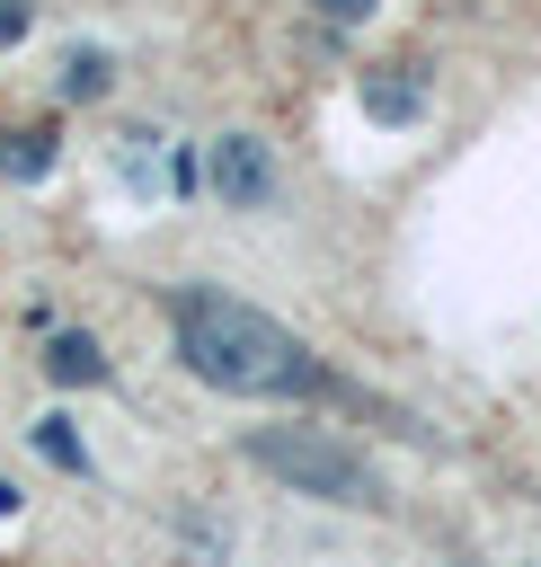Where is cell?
Here are the masks:
<instances>
[{
    "instance_id": "cell-1",
    "label": "cell",
    "mask_w": 541,
    "mask_h": 567,
    "mask_svg": "<svg viewBox=\"0 0 541 567\" xmlns=\"http://www.w3.org/2000/svg\"><path fill=\"white\" fill-rule=\"evenodd\" d=\"M169 328H177V363L231 399H328V363L266 310L213 292V284H177L169 292Z\"/></svg>"
},
{
    "instance_id": "cell-2",
    "label": "cell",
    "mask_w": 541,
    "mask_h": 567,
    "mask_svg": "<svg viewBox=\"0 0 541 567\" xmlns=\"http://www.w3.org/2000/svg\"><path fill=\"white\" fill-rule=\"evenodd\" d=\"M239 452H248L266 478H284L293 496H310V505H355V514L381 505V470H372L355 443L319 434V425H266V434H248Z\"/></svg>"
},
{
    "instance_id": "cell-3",
    "label": "cell",
    "mask_w": 541,
    "mask_h": 567,
    "mask_svg": "<svg viewBox=\"0 0 541 567\" xmlns=\"http://www.w3.org/2000/svg\"><path fill=\"white\" fill-rule=\"evenodd\" d=\"M204 195H222L231 213H266L275 204V151L257 133H222L204 151Z\"/></svg>"
},
{
    "instance_id": "cell-4",
    "label": "cell",
    "mask_w": 541,
    "mask_h": 567,
    "mask_svg": "<svg viewBox=\"0 0 541 567\" xmlns=\"http://www.w3.org/2000/svg\"><path fill=\"white\" fill-rule=\"evenodd\" d=\"M355 97H364V115H372V124H417V115H426V80H417L408 62L364 71V80H355Z\"/></svg>"
},
{
    "instance_id": "cell-5",
    "label": "cell",
    "mask_w": 541,
    "mask_h": 567,
    "mask_svg": "<svg viewBox=\"0 0 541 567\" xmlns=\"http://www.w3.org/2000/svg\"><path fill=\"white\" fill-rule=\"evenodd\" d=\"M44 381H53V390H98V381H106V346H98L89 328H53V337H44Z\"/></svg>"
},
{
    "instance_id": "cell-6",
    "label": "cell",
    "mask_w": 541,
    "mask_h": 567,
    "mask_svg": "<svg viewBox=\"0 0 541 567\" xmlns=\"http://www.w3.org/2000/svg\"><path fill=\"white\" fill-rule=\"evenodd\" d=\"M53 159H62V133H53V124H18V133H0V177L35 186V177H53Z\"/></svg>"
},
{
    "instance_id": "cell-7",
    "label": "cell",
    "mask_w": 541,
    "mask_h": 567,
    "mask_svg": "<svg viewBox=\"0 0 541 567\" xmlns=\"http://www.w3.org/2000/svg\"><path fill=\"white\" fill-rule=\"evenodd\" d=\"M53 89H62L71 106L106 97V89H115V53H106V44H71V53H62V80H53Z\"/></svg>"
},
{
    "instance_id": "cell-8",
    "label": "cell",
    "mask_w": 541,
    "mask_h": 567,
    "mask_svg": "<svg viewBox=\"0 0 541 567\" xmlns=\"http://www.w3.org/2000/svg\"><path fill=\"white\" fill-rule=\"evenodd\" d=\"M27 443H35V461H53V470H71V478H89V470H98V461H89V443H80V425H71L62 408H53V416H35V425H27Z\"/></svg>"
},
{
    "instance_id": "cell-9",
    "label": "cell",
    "mask_w": 541,
    "mask_h": 567,
    "mask_svg": "<svg viewBox=\"0 0 541 567\" xmlns=\"http://www.w3.org/2000/svg\"><path fill=\"white\" fill-rule=\"evenodd\" d=\"M115 177H124L133 195H160V186H169V177H160V133H151V124H133V133L115 142Z\"/></svg>"
},
{
    "instance_id": "cell-10",
    "label": "cell",
    "mask_w": 541,
    "mask_h": 567,
    "mask_svg": "<svg viewBox=\"0 0 541 567\" xmlns=\"http://www.w3.org/2000/svg\"><path fill=\"white\" fill-rule=\"evenodd\" d=\"M169 186H177V195H204V159H195V151H169Z\"/></svg>"
},
{
    "instance_id": "cell-11",
    "label": "cell",
    "mask_w": 541,
    "mask_h": 567,
    "mask_svg": "<svg viewBox=\"0 0 541 567\" xmlns=\"http://www.w3.org/2000/svg\"><path fill=\"white\" fill-rule=\"evenodd\" d=\"M27 27H35V9H27V0H0V53L27 44Z\"/></svg>"
},
{
    "instance_id": "cell-12",
    "label": "cell",
    "mask_w": 541,
    "mask_h": 567,
    "mask_svg": "<svg viewBox=\"0 0 541 567\" xmlns=\"http://www.w3.org/2000/svg\"><path fill=\"white\" fill-rule=\"evenodd\" d=\"M310 9H319V18H337V27H364L381 0H310Z\"/></svg>"
}]
</instances>
